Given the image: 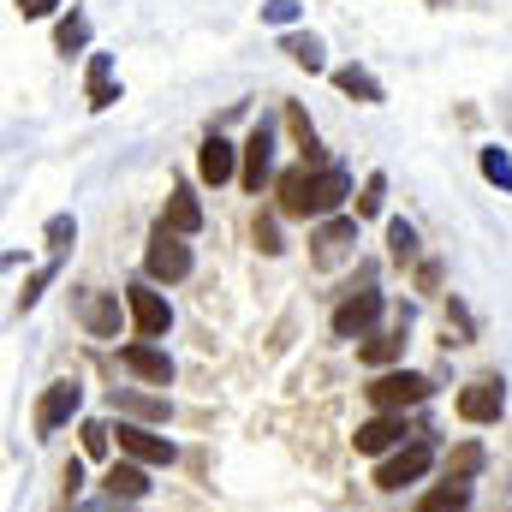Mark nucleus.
<instances>
[{
    "instance_id": "6e6552de",
    "label": "nucleus",
    "mask_w": 512,
    "mask_h": 512,
    "mask_svg": "<svg viewBox=\"0 0 512 512\" xmlns=\"http://www.w3.org/2000/svg\"><path fill=\"white\" fill-rule=\"evenodd\" d=\"M120 447H126V459H137V465H173L179 459V447L167 435H155L149 423H120Z\"/></svg>"
},
{
    "instance_id": "c756f323",
    "label": "nucleus",
    "mask_w": 512,
    "mask_h": 512,
    "mask_svg": "<svg viewBox=\"0 0 512 512\" xmlns=\"http://www.w3.org/2000/svg\"><path fill=\"white\" fill-rule=\"evenodd\" d=\"M78 435H84V453H90V459H102V453H108V447H114V429H108V423H102V417H90V423H84V429H78Z\"/></svg>"
},
{
    "instance_id": "1a4fd4ad",
    "label": "nucleus",
    "mask_w": 512,
    "mask_h": 512,
    "mask_svg": "<svg viewBox=\"0 0 512 512\" xmlns=\"http://www.w3.org/2000/svg\"><path fill=\"white\" fill-rule=\"evenodd\" d=\"M352 245H358V215H334V221H322V227L310 233V251H316L322 268H334Z\"/></svg>"
},
{
    "instance_id": "4be33fe9",
    "label": "nucleus",
    "mask_w": 512,
    "mask_h": 512,
    "mask_svg": "<svg viewBox=\"0 0 512 512\" xmlns=\"http://www.w3.org/2000/svg\"><path fill=\"white\" fill-rule=\"evenodd\" d=\"M334 84H340L346 96H358V102H387V90L364 72V66H340V72H334Z\"/></svg>"
},
{
    "instance_id": "f257e3e1",
    "label": "nucleus",
    "mask_w": 512,
    "mask_h": 512,
    "mask_svg": "<svg viewBox=\"0 0 512 512\" xmlns=\"http://www.w3.org/2000/svg\"><path fill=\"white\" fill-rule=\"evenodd\" d=\"M143 274L149 280H185L191 274V245L179 239V233H167V227H155V239H149V251H143Z\"/></svg>"
},
{
    "instance_id": "39448f33",
    "label": "nucleus",
    "mask_w": 512,
    "mask_h": 512,
    "mask_svg": "<svg viewBox=\"0 0 512 512\" xmlns=\"http://www.w3.org/2000/svg\"><path fill=\"white\" fill-rule=\"evenodd\" d=\"M382 292H352L340 310H334V334L340 340H370L376 334V322H382Z\"/></svg>"
},
{
    "instance_id": "2f4dec72",
    "label": "nucleus",
    "mask_w": 512,
    "mask_h": 512,
    "mask_svg": "<svg viewBox=\"0 0 512 512\" xmlns=\"http://www.w3.org/2000/svg\"><path fill=\"white\" fill-rule=\"evenodd\" d=\"M286 126H292V137H298V143H304V155H316V149H322V143H316V126H310V120H304V108H298V102H292V108H286Z\"/></svg>"
},
{
    "instance_id": "20e7f679",
    "label": "nucleus",
    "mask_w": 512,
    "mask_h": 512,
    "mask_svg": "<svg viewBox=\"0 0 512 512\" xmlns=\"http://www.w3.org/2000/svg\"><path fill=\"white\" fill-rule=\"evenodd\" d=\"M126 316L137 328V340H161L173 328V310H167V298L155 286H126Z\"/></svg>"
},
{
    "instance_id": "423d86ee",
    "label": "nucleus",
    "mask_w": 512,
    "mask_h": 512,
    "mask_svg": "<svg viewBox=\"0 0 512 512\" xmlns=\"http://www.w3.org/2000/svg\"><path fill=\"white\" fill-rule=\"evenodd\" d=\"M78 405H84V387H78V382L42 387V399H36V435H54V429H66V423L78 417Z\"/></svg>"
},
{
    "instance_id": "e433bc0d",
    "label": "nucleus",
    "mask_w": 512,
    "mask_h": 512,
    "mask_svg": "<svg viewBox=\"0 0 512 512\" xmlns=\"http://www.w3.org/2000/svg\"><path fill=\"white\" fill-rule=\"evenodd\" d=\"M423 6H453V0H423Z\"/></svg>"
},
{
    "instance_id": "4468645a",
    "label": "nucleus",
    "mask_w": 512,
    "mask_h": 512,
    "mask_svg": "<svg viewBox=\"0 0 512 512\" xmlns=\"http://www.w3.org/2000/svg\"><path fill=\"white\" fill-rule=\"evenodd\" d=\"M405 411H382L370 423H358V453H387V447H405Z\"/></svg>"
},
{
    "instance_id": "5701e85b",
    "label": "nucleus",
    "mask_w": 512,
    "mask_h": 512,
    "mask_svg": "<svg viewBox=\"0 0 512 512\" xmlns=\"http://www.w3.org/2000/svg\"><path fill=\"white\" fill-rule=\"evenodd\" d=\"M465 501H471V483H465V477H447V483L423 501V512H465Z\"/></svg>"
},
{
    "instance_id": "0eeeda50",
    "label": "nucleus",
    "mask_w": 512,
    "mask_h": 512,
    "mask_svg": "<svg viewBox=\"0 0 512 512\" xmlns=\"http://www.w3.org/2000/svg\"><path fill=\"white\" fill-rule=\"evenodd\" d=\"M507 411V382L501 376H483V382H471L459 393V417L465 423H495Z\"/></svg>"
},
{
    "instance_id": "f8f14e48",
    "label": "nucleus",
    "mask_w": 512,
    "mask_h": 512,
    "mask_svg": "<svg viewBox=\"0 0 512 512\" xmlns=\"http://www.w3.org/2000/svg\"><path fill=\"white\" fill-rule=\"evenodd\" d=\"M334 167V161H328ZM316 161H298L292 173H280V215H310V191H316Z\"/></svg>"
},
{
    "instance_id": "c85d7f7f",
    "label": "nucleus",
    "mask_w": 512,
    "mask_h": 512,
    "mask_svg": "<svg viewBox=\"0 0 512 512\" xmlns=\"http://www.w3.org/2000/svg\"><path fill=\"white\" fill-rule=\"evenodd\" d=\"M72 245H78V221H72V215H54V221H48V251L66 256Z\"/></svg>"
},
{
    "instance_id": "6ab92c4d",
    "label": "nucleus",
    "mask_w": 512,
    "mask_h": 512,
    "mask_svg": "<svg viewBox=\"0 0 512 512\" xmlns=\"http://www.w3.org/2000/svg\"><path fill=\"white\" fill-rule=\"evenodd\" d=\"M120 102V84H114V54H90V108H114Z\"/></svg>"
},
{
    "instance_id": "a211bd4d",
    "label": "nucleus",
    "mask_w": 512,
    "mask_h": 512,
    "mask_svg": "<svg viewBox=\"0 0 512 512\" xmlns=\"http://www.w3.org/2000/svg\"><path fill=\"white\" fill-rule=\"evenodd\" d=\"M108 495H114V501H143V495H149V465L120 459V465L108 471Z\"/></svg>"
},
{
    "instance_id": "c9c22d12",
    "label": "nucleus",
    "mask_w": 512,
    "mask_h": 512,
    "mask_svg": "<svg viewBox=\"0 0 512 512\" xmlns=\"http://www.w3.org/2000/svg\"><path fill=\"white\" fill-rule=\"evenodd\" d=\"M102 512H126V507H120V501H108V507H102Z\"/></svg>"
},
{
    "instance_id": "dca6fc26",
    "label": "nucleus",
    "mask_w": 512,
    "mask_h": 512,
    "mask_svg": "<svg viewBox=\"0 0 512 512\" xmlns=\"http://www.w3.org/2000/svg\"><path fill=\"white\" fill-rule=\"evenodd\" d=\"M346 197H352V173L346 167H322L316 173V191H310V215H334Z\"/></svg>"
},
{
    "instance_id": "bb28decb",
    "label": "nucleus",
    "mask_w": 512,
    "mask_h": 512,
    "mask_svg": "<svg viewBox=\"0 0 512 512\" xmlns=\"http://www.w3.org/2000/svg\"><path fill=\"white\" fill-rule=\"evenodd\" d=\"M387 251H393V262H411L417 256V227L411 221H387Z\"/></svg>"
},
{
    "instance_id": "9d476101",
    "label": "nucleus",
    "mask_w": 512,
    "mask_h": 512,
    "mask_svg": "<svg viewBox=\"0 0 512 512\" xmlns=\"http://www.w3.org/2000/svg\"><path fill=\"white\" fill-rule=\"evenodd\" d=\"M120 364H126L131 376H143V382L167 387L173 382V358L155 346V340H131V346H120Z\"/></svg>"
},
{
    "instance_id": "aec40b11",
    "label": "nucleus",
    "mask_w": 512,
    "mask_h": 512,
    "mask_svg": "<svg viewBox=\"0 0 512 512\" xmlns=\"http://www.w3.org/2000/svg\"><path fill=\"white\" fill-rule=\"evenodd\" d=\"M114 411H126V417H137V423H167V399L131 393V387H114Z\"/></svg>"
},
{
    "instance_id": "7c9ffc66",
    "label": "nucleus",
    "mask_w": 512,
    "mask_h": 512,
    "mask_svg": "<svg viewBox=\"0 0 512 512\" xmlns=\"http://www.w3.org/2000/svg\"><path fill=\"white\" fill-rule=\"evenodd\" d=\"M477 471H483V447H477V441H465V447L453 453V465H447V477H465V483H471Z\"/></svg>"
},
{
    "instance_id": "412c9836",
    "label": "nucleus",
    "mask_w": 512,
    "mask_h": 512,
    "mask_svg": "<svg viewBox=\"0 0 512 512\" xmlns=\"http://www.w3.org/2000/svg\"><path fill=\"white\" fill-rule=\"evenodd\" d=\"M399 352H405V334H370V340H358V358H364L370 370H393Z\"/></svg>"
},
{
    "instance_id": "2eb2a0df",
    "label": "nucleus",
    "mask_w": 512,
    "mask_h": 512,
    "mask_svg": "<svg viewBox=\"0 0 512 512\" xmlns=\"http://www.w3.org/2000/svg\"><path fill=\"white\" fill-rule=\"evenodd\" d=\"M197 173H203L209 185H227V179H233V173H245V167H239V149H233V143L215 131V137L197 149Z\"/></svg>"
},
{
    "instance_id": "b1692460",
    "label": "nucleus",
    "mask_w": 512,
    "mask_h": 512,
    "mask_svg": "<svg viewBox=\"0 0 512 512\" xmlns=\"http://www.w3.org/2000/svg\"><path fill=\"white\" fill-rule=\"evenodd\" d=\"M84 42H90V18H84V12H66L60 30H54V48H60V54H78Z\"/></svg>"
},
{
    "instance_id": "393cba45",
    "label": "nucleus",
    "mask_w": 512,
    "mask_h": 512,
    "mask_svg": "<svg viewBox=\"0 0 512 512\" xmlns=\"http://www.w3.org/2000/svg\"><path fill=\"white\" fill-rule=\"evenodd\" d=\"M483 179H489L495 191H512V155L501 149V143H489V149H483Z\"/></svg>"
},
{
    "instance_id": "473e14b6",
    "label": "nucleus",
    "mask_w": 512,
    "mask_h": 512,
    "mask_svg": "<svg viewBox=\"0 0 512 512\" xmlns=\"http://www.w3.org/2000/svg\"><path fill=\"white\" fill-rule=\"evenodd\" d=\"M251 233H256V251H262V256H280V251H286V245H280V227H274V215H256Z\"/></svg>"
},
{
    "instance_id": "ddd939ff",
    "label": "nucleus",
    "mask_w": 512,
    "mask_h": 512,
    "mask_svg": "<svg viewBox=\"0 0 512 512\" xmlns=\"http://www.w3.org/2000/svg\"><path fill=\"white\" fill-rule=\"evenodd\" d=\"M78 322H84L96 340H114V334H120V298H114V292H84V298H78Z\"/></svg>"
},
{
    "instance_id": "f3484780",
    "label": "nucleus",
    "mask_w": 512,
    "mask_h": 512,
    "mask_svg": "<svg viewBox=\"0 0 512 512\" xmlns=\"http://www.w3.org/2000/svg\"><path fill=\"white\" fill-rule=\"evenodd\" d=\"M161 227H167V233H179V239H191V233L203 227V203L179 185V191L167 197V209H161Z\"/></svg>"
},
{
    "instance_id": "9b49d317",
    "label": "nucleus",
    "mask_w": 512,
    "mask_h": 512,
    "mask_svg": "<svg viewBox=\"0 0 512 512\" xmlns=\"http://www.w3.org/2000/svg\"><path fill=\"white\" fill-rule=\"evenodd\" d=\"M239 179H245V191H262V185L274 179V126H268V120L245 137V173H239Z\"/></svg>"
},
{
    "instance_id": "cd10ccee",
    "label": "nucleus",
    "mask_w": 512,
    "mask_h": 512,
    "mask_svg": "<svg viewBox=\"0 0 512 512\" xmlns=\"http://www.w3.org/2000/svg\"><path fill=\"white\" fill-rule=\"evenodd\" d=\"M382 203H387V173H370V179H364V191H358V221L382 215Z\"/></svg>"
},
{
    "instance_id": "7ed1b4c3",
    "label": "nucleus",
    "mask_w": 512,
    "mask_h": 512,
    "mask_svg": "<svg viewBox=\"0 0 512 512\" xmlns=\"http://www.w3.org/2000/svg\"><path fill=\"white\" fill-rule=\"evenodd\" d=\"M364 393H370L376 411H405V405H423V399H429V382L411 376V370H382Z\"/></svg>"
},
{
    "instance_id": "f704fd0d",
    "label": "nucleus",
    "mask_w": 512,
    "mask_h": 512,
    "mask_svg": "<svg viewBox=\"0 0 512 512\" xmlns=\"http://www.w3.org/2000/svg\"><path fill=\"white\" fill-rule=\"evenodd\" d=\"M60 0H18V18H48Z\"/></svg>"
},
{
    "instance_id": "a878e982",
    "label": "nucleus",
    "mask_w": 512,
    "mask_h": 512,
    "mask_svg": "<svg viewBox=\"0 0 512 512\" xmlns=\"http://www.w3.org/2000/svg\"><path fill=\"white\" fill-rule=\"evenodd\" d=\"M286 54H292V60H298L304 72H322V42H316V36L292 30V36H286Z\"/></svg>"
},
{
    "instance_id": "f03ea898",
    "label": "nucleus",
    "mask_w": 512,
    "mask_h": 512,
    "mask_svg": "<svg viewBox=\"0 0 512 512\" xmlns=\"http://www.w3.org/2000/svg\"><path fill=\"white\" fill-rule=\"evenodd\" d=\"M429 465H435V447H429V441H411V447H399L393 459L376 465V489L393 495V489H405V483H423V477H429Z\"/></svg>"
},
{
    "instance_id": "72a5a7b5",
    "label": "nucleus",
    "mask_w": 512,
    "mask_h": 512,
    "mask_svg": "<svg viewBox=\"0 0 512 512\" xmlns=\"http://www.w3.org/2000/svg\"><path fill=\"white\" fill-rule=\"evenodd\" d=\"M298 18V0H268L262 6V24H292Z\"/></svg>"
}]
</instances>
